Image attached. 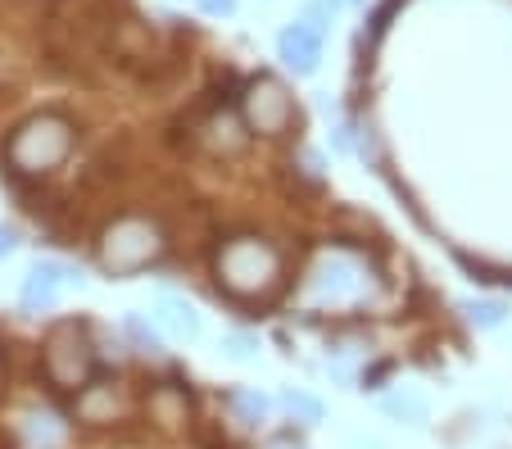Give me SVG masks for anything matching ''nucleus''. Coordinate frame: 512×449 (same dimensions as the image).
Instances as JSON below:
<instances>
[{
	"label": "nucleus",
	"instance_id": "nucleus-1",
	"mask_svg": "<svg viewBox=\"0 0 512 449\" xmlns=\"http://www.w3.org/2000/svg\"><path fill=\"white\" fill-rule=\"evenodd\" d=\"M213 277L218 291L232 295L236 304H268L286 286V254L268 241V236L241 232L232 241L218 245L213 254Z\"/></svg>",
	"mask_w": 512,
	"mask_h": 449
},
{
	"label": "nucleus",
	"instance_id": "nucleus-2",
	"mask_svg": "<svg viewBox=\"0 0 512 449\" xmlns=\"http://www.w3.org/2000/svg\"><path fill=\"white\" fill-rule=\"evenodd\" d=\"M381 291L377 268L354 250H322L318 264L309 268V286H304V300L318 313H345V309H363L372 295Z\"/></svg>",
	"mask_w": 512,
	"mask_h": 449
},
{
	"label": "nucleus",
	"instance_id": "nucleus-3",
	"mask_svg": "<svg viewBox=\"0 0 512 449\" xmlns=\"http://www.w3.org/2000/svg\"><path fill=\"white\" fill-rule=\"evenodd\" d=\"M168 254V232L155 214H118L100 227L96 259L109 277H136Z\"/></svg>",
	"mask_w": 512,
	"mask_h": 449
},
{
	"label": "nucleus",
	"instance_id": "nucleus-4",
	"mask_svg": "<svg viewBox=\"0 0 512 449\" xmlns=\"http://www.w3.org/2000/svg\"><path fill=\"white\" fill-rule=\"evenodd\" d=\"M73 141H78V127L68 123L64 114H32L5 141V168L14 177H50L55 168H64V159L73 155Z\"/></svg>",
	"mask_w": 512,
	"mask_h": 449
},
{
	"label": "nucleus",
	"instance_id": "nucleus-5",
	"mask_svg": "<svg viewBox=\"0 0 512 449\" xmlns=\"http://www.w3.org/2000/svg\"><path fill=\"white\" fill-rule=\"evenodd\" d=\"M41 372L55 391L78 395L91 377H96V345H91V332L73 318L55 323L41 341Z\"/></svg>",
	"mask_w": 512,
	"mask_h": 449
},
{
	"label": "nucleus",
	"instance_id": "nucleus-6",
	"mask_svg": "<svg viewBox=\"0 0 512 449\" xmlns=\"http://www.w3.org/2000/svg\"><path fill=\"white\" fill-rule=\"evenodd\" d=\"M241 114H245V123H250L254 137H286L290 127L300 123L295 96H290V87L277 78V73H259V78L245 82Z\"/></svg>",
	"mask_w": 512,
	"mask_h": 449
},
{
	"label": "nucleus",
	"instance_id": "nucleus-7",
	"mask_svg": "<svg viewBox=\"0 0 512 449\" xmlns=\"http://www.w3.org/2000/svg\"><path fill=\"white\" fill-rule=\"evenodd\" d=\"M73 409H78V422H87V427H114V422L132 418L136 400L118 377H91L78 391Z\"/></svg>",
	"mask_w": 512,
	"mask_h": 449
},
{
	"label": "nucleus",
	"instance_id": "nucleus-8",
	"mask_svg": "<svg viewBox=\"0 0 512 449\" xmlns=\"http://www.w3.org/2000/svg\"><path fill=\"white\" fill-rule=\"evenodd\" d=\"M195 146L204 150V155H213V159H236L245 146H250V123H245V114H241V105L236 109H213L204 123H195Z\"/></svg>",
	"mask_w": 512,
	"mask_h": 449
},
{
	"label": "nucleus",
	"instance_id": "nucleus-9",
	"mask_svg": "<svg viewBox=\"0 0 512 449\" xmlns=\"http://www.w3.org/2000/svg\"><path fill=\"white\" fill-rule=\"evenodd\" d=\"M87 277H82V268H68V264H55V259H37V264L28 268V277H23V313H32V318H41V313L55 309L59 300V286H82Z\"/></svg>",
	"mask_w": 512,
	"mask_h": 449
},
{
	"label": "nucleus",
	"instance_id": "nucleus-10",
	"mask_svg": "<svg viewBox=\"0 0 512 449\" xmlns=\"http://www.w3.org/2000/svg\"><path fill=\"white\" fill-rule=\"evenodd\" d=\"M277 59L286 64L295 78H313L322 64V32L309 28V23H290V28H281L277 37Z\"/></svg>",
	"mask_w": 512,
	"mask_h": 449
},
{
	"label": "nucleus",
	"instance_id": "nucleus-11",
	"mask_svg": "<svg viewBox=\"0 0 512 449\" xmlns=\"http://www.w3.org/2000/svg\"><path fill=\"white\" fill-rule=\"evenodd\" d=\"M145 413L164 431H177L191 422V395H186L182 386H173V381H164V386H155V391L145 395Z\"/></svg>",
	"mask_w": 512,
	"mask_h": 449
},
{
	"label": "nucleus",
	"instance_id": "nucleus-12",
	"mask_svg": "<svg viewBox=\"0 0 512 449\" xmlns=\"http://www.w3.org/2000/svg\"><path fill=\"white\" fill-rule=\"evenodd\" d=\"M155 318L164 332L177 336V341H200V313H195V304L182 300V295H159Z\"/></svg>",
	"mask_w": 512,
	"mask_h": 449
},
{
	"label": "nucleus",
	"instance_id": "nucleus-13",
	"mask_svg": "<svg viewBox=\"0 0 512 449\" xmlns=\"http://www.w3.org/2000/svg\"><path fill=\"white\" fill-rule=\"evenodd\" d=\"M227 409H232V418L241 422V427H259L263 418H268L272 400L263 391H250V386H236L232 395H227Z\"/></svg>",
	"mask_w": 512,
	"mask_h": 449
},
{
	"label": "nucleus",
	"instance_id": "nucleus-14",
	"mask_svg": "<svg viewBox=\"0 0 512 449\" xmlns=\"http://www.w3.org/2000/svg\"><path fill=\"white\" fill-rule=\"evenodd\" d=\"M23 436H28L32 449H59L68 431L55 413H28V418H23Z\"/></svg>",
	"mask_w": 512,
	"mask_h": 449
},
{
	"label": "nucleus",
	"instance_id": "nucleus-15",
	"mask_svg": "<svg viewBox=\"0 0 512 449\" xmlns=\"http://www.w3.org/2000/svg\"><path fill=\"white\" fill-rule=\"evenodd\" d=\"M381 413L408 422V427H426V400L422 395H386V400H381Z\"/></svg>",
	"mask_w": 512,
	"mask_h": 449
},
{
	"label": "nucleus",
	"instance_id": "nucleus-16",
	"mask_svg": "<svg viewBox=\"0 0 512 449\" xmlns=\"http://www.w3.org/2000/svg\"><path fill=\"white\" fill-rule=\"evenodd\" d=\"M463 318L472 327H481V332H490V327H503V318H508V304H503V300H467L463 304Z\"/></svg>",
	"mask_w": 512,
	"mask_h": 449
},
{
	"label": "nucleus",
	"instance_id": "nucleus-17",
	"mask_svg": "<svg viewBox=\"0 0 512 449\" xmlns=\"http://www.w3.org/2000/svg\"><path fill=\"white\" fill-rule=\"evenodd\" d=\"M123 332L132 336L136 350H145V354H159V350H164V336H159V327H150L141 313H127V318H123Z\"/></svg>",
	"mask_w": 512,
	"mask_h": 449
},
{
	"label": "nucleus",
	"instance_id": "nucleus-18",
	"mask_svg": "<svg viewBox=\"0 0 512 449\" xmlns=\"http://www.w3.org/2000/svg\"><path fill=\"white\" fill-rule=\"evenodd\" d=\"M281 409H286L290 418H300V422H322V404L304 391H281Z\"/></svg>",
	"mask_w": 512,
	"mask_h": 449
},
{
	"label": "nucleus",
	"instance_id": "nucleus-19",
	"mask_svg": "<svg viewBox=\"0 0 512 449\" xmlns=\"http://www.w3.org/2000/svg\"><path fill=\"white\" fill-rule=\"evenodd\" d=\"M340 10H345V5H340V0H309V5H304V14H300V19L309 23V28H318L322 37H327L331 19H336Z\"/></svg>",
	"mask_w": 512,
	"mask_h": 449
},
{
	"label": "nucleus",
	"instance_id": "nucleus-20",
	"mask_svg": "<svg viewBox=\"0 0 512 449\" xmlns=\"http://www.w3.org/2000/svg\"><path fill=\"white\" fill-rule=\"evenodd\" d=\"M227 354H232V359H254V354H259V336H250V332H232L227 336Z\"/></svg>",
	"mask_w": 512,
	"mask_h": 449
},
{
	"label": "nucleus",
	"instance_id": "nucleus-21",
	"mask_svg": "<svg viewBox=\"0 0 512 449\" xmlns=\"http://www.w3.org/2000/svg\"><path fill=\"white\" fill-rule=\"evenodd\" d=\"M263 449H309V445H304V440L295 436V431H277V436H272Z\"/></svg>",
	"mask_w": 512,
	"mask_h": 449
},
{
	"label": "nucleus",
	"instance_id": "nucleus-22",
	"mask_svg": "<svg viewBox=\"0 0 512 449\" xmlns=\"http://www.w3.org/2000/svg\"><path fill=\"white\" fill-rule=\"evenodd\" d=\"M204 14H213V19H223V14H236V0H195Z\"/></svg>",
	"mask_w": 512,
	"mask_h": 449
},
{
	"label": "nucleus",
	"instance_id": "nucleus-23",
	"mask_svg": "<svg viewBox=\"0 0 512 449\" xmlns=\"http://www.w3.org/2000/svg\"><path fill=\"white\" fill-rule=\"evenodd\" d=\"M14 245H19L14 227H0V259H5V254H14Z\"/></svg>",
	"mask_w": 512,
	"mask_h": 449
},
{
	"label": "nucleus",
	"instance_id": "nucleus-24",
	"mask_svg": "<svg viewBox=\"0 0 512 449\" xmlns=\"http://www.w3.org/2000/svg\"><path fill=\"white\" fill-rule=\"evenodd\" d=\"M340 5H345V10H354V5H368V0H340Z\"/></svg>",
	"mask_w": 512,
	"mask_h": 449
},
{
	"label": "nucleus",
	"instance_id": "nucleus-25",
	"mask_svg": "<svg viewBox=\"0 0 512 449\" xmlns=\"http://www.w3.org/2000/svg\"><path fill=\"white\" fill-rule=\"evenodd\" d=\"M0 391H5V372H0Z\"/></svg>",
	"mask_w": 512,
	"mask_h": 449
}]
</instances>
